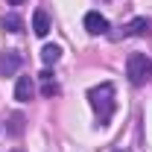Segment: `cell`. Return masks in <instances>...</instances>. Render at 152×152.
<instances>
[{
    "label": "cell",
    "mask_w": 152,
    "mask_h": 152,
    "mask_svg": "<svg viewBox=\"0 0 152 152\" xmlns=\"http://www.w3.org/2000/svg\"><path fill=\"white\" fill-rule=\"evenodd\" d=\"M88 99H91V108L96 111L99 126H105V123L111 120L114 108H117V102H114V85L111 82H102V85L91 88V91H88Z\"/></svg>",
    "instance_id": "1"
},
{
    "label": "cell",
    "mask_w": 152,
    "mask_h": 152,
    "mask_svg": "<svg viewBox=\"0 0 152 152\" xmlns=\"http://www.w3.org/2000/svg\"><path fill=\"white\" fill-rule=\"evenodd\" d=\"M126 76L132 85H146L152 79V58L146 53H132L126 61Z\"/></svg>",
    "instance_id": "2"
},
{
    "label": "cell",
    "mask_w": 152,
    "mask_h": 152,
    "mask_svg": "<svg viewBox=\"0 0 152 152\" xmlns=\"http://www.w3.org/2000/svg\"><path fill=\"white\" fill-rule=\"evenodd\" d=\"M20 61H23V56H20L18 50H6L0 56V76H15L18 67H20Z\"/></svg>",
    "instance_id": "3"
},
{
    "label": "cell",
    "mask_w": 152,
    "mask_h": 152,
    "mask_svg": "<svg viewBox=\"0 0 152 152\" xmlns=\"http://www.w3.org/2000/svg\"><path fill=\"white\" fill-rule=\"evenodd\" d=\"M85 29H88L91 35H105V32H108V18L99 15V12H88V15H85Z\"/></svg>",
    "instance_id": "4"
},
{
    "label": "cell",
    "mask_w": 152,
    "mask_h": 152,
    "mask_svg": "<svg viewBox=\"0 0 152 152\" xmlns=\"http://www.w3.org/2000/svg\"><path fill=\"white\" fill-rule=\"evenodd\" d=\"M35 94V85H32V76H18V82H15V99L20 102H29Z\"/></svg>",
    "instance_id": "5"
},
{
    "label": "cell",
    "mask_w": 152,
    "mask_h": 152,
    "mask_svg": "<svg viewBox=\"0 0 152 152\" xmlns=\"http://www.w3.org/2000/svg\"><path fill=\"white\" fill-rule=\"evenodd\" d=\"M123 35H152V20L149 18H134L123 26Z\"/></svg>",
    "instance_id": "6"
},
{
    "label": "cell",
    "mask_w": 152,
    "mask_h": 152,
    "mask_svg": "<svg viewBox=\"0 0 152 152\" xmlns=\"http://www.w3.org/2000/svg\"><path fill=\"white\" fill-rule=\"evenodd\" d=\"M32 32H35L38 38H44L47 32H50V18H47L44 9H38L35 15H32Z\"/></svg>",
    "instance_id": "7"
},
{
    "label": "cell",
    "mask_w": 152,
    "mask_h": 152,
    "mask_svg": "<svg viewBox=\"0 0 152 152\" xmlns=\"http://www.w3.org/2000/svg\"><path fill=\"white\" fill-rule=\"evenodd\" d=\"M0 26L6 32H23V18H18V15H3L0 18Z\"/></svg>",
    "instance_id": "8"
},
{
    "label": "cell",
    "mask_w": 152,
    "mask_h": 152,
    "mask_svg": "<svg viewBox=\"0 0 152 152\" xmlns=\"http://www.w3.org/2000/svg\"><path fill=\"white\" fill-rule=\"evenodd\" d=\"M41 58H44V64H56L58 58H61V47H58V44H44Z\"/></svg>",
    "instance_id": "9"
},
{
    "label": "cell",
    "mask_w": 152,
    "mask_h": 152,
    "mask_svg": "<svg viewBox=\"0 0 152 152\" xmlns=\"http://www.w3.org/2000/svg\"><path fill=\"white\" fill-rule=\"evenodd\" d=\"M41 94H44V96H56V94H58V85L53 82V79H44V88H41Z\"/></svg>",
    "instance_id": "10"
},
{
    "label": "cell",
    "mask_w": 152,
    "mask_h": 152,
    "mask_svg": "<svg viewBox=\"0 0 152 152\" xmlns=\"http://www.w3.org/2000/svg\"><path fill=\"white\" fill-rule=\"evenodd\" d=\"M9 132H12V134H20V132H23V117H20V114H12V126H9Z\"/></svg>",
    "instance_id": "11"
},
{
    "label": "cell",
    "mask_w": 152,
    "mask_h": 152,
    "mask_svg": "<svg viewBox=\"0 0 152 152\" xmlns=\"http://www.w3.org/2000/svg\"><path fill=\"white\" fill-rule=\"evenodd\" d=\"M9 3H12V6H20V3H23V0H9Z\"/></svg>",
    "instance_id": "12"
},
{
    "label": "cell",
    "mask_w": 152,
    "mask_h": 152,
    "mask_svg": "<svg viewBox=\"0 0 152 152\" xmlns=\"http://www.w3.org/2000/svg\"><path fill=\"white\" fill-rule=\"evenodd\" d=\"M12 152H20V149H12Z\"/></svg>",
    "instance_id": "13"
}]
</instances>
